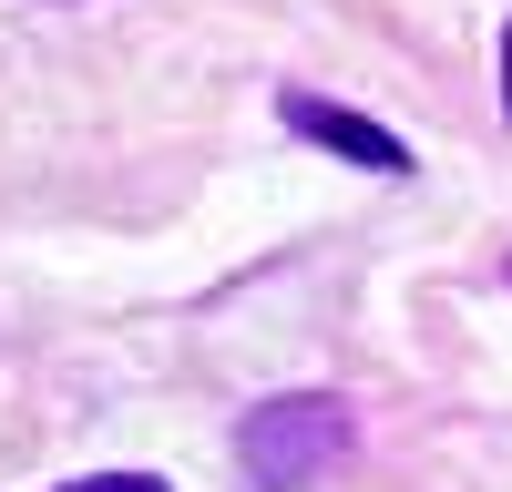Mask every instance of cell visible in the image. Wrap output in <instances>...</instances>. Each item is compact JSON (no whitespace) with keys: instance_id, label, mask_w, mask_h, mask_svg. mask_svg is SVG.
Returning a JSON list of instances; mask_svg holds the SVG:
<instances>
[{"instance_id":"1","label":"cell","mask_w":512,"mask_h":492,"mask_svg":"<svg viewBox=\"0 0 512 492\" xmlns=\"http://www.w3.org/2000/svg\"><path fill=\"white\" fill-rule=\"evenodd\" d=\"M338 451H349V410L328 390H287V400H256L246 431H236V462L256 492H308Z\"/></svg>"},{"instance_id":"2","label":"cell","mask_w":512,"mask_h":492,"mask_svg":"<svg viewBox=\"0 0 512 492\" xmlns=\"http://www.w3.org/2000/svg\"><path fill=\"white\" fill-rule=\"evenodd\" d=\"M277 113H287V134H308V144H328L338 164H359V175H410V144L390 134V123H369V113H349V103H318V93H287Z\"/></svg>"},{"instance_id":"3","label":"cell","mask_w":512,"mask_h":492,"mask_svg":"<svg viewBox=\"0 0 512 492\" xmlns=\"http://www.w3.org/2000/svg\"><path fill=\"white\" fill-rule=\"evenodd\" d=\"M62 492H175V482H154V472H93V482H62Z\"/></svg>"},{"instance_id":"4","label":"cell","mask_w":512,"mask_h":492,"mask_svg":"<svg viewBox=\"0 0 512 492\" xmlns=\"http://www.w3.org/2000/svg\"><path fill=\"white\" fill-rule=\"evenodd\" d=\"M502 113H512V31H502Z\"/></svg>"}]
</instances>
